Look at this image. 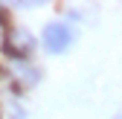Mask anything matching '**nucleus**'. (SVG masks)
I'll return each mask as SVG.
<instances>
[{"mask_svg": "<svg viewBox=\"0 0 122 119\" xmlns=\"http://www.w3.org/2000/svg\"><path fill=\"white\" fill-rule=\"evenodd\" d=\"M41 41H44V47H47L50 52H64L70 44H73V29L64 20H52V23L44 26Z\"/></svg>", "mask_w": 122, "mask_h": 119, "instance_id": "f257e3e1", "label": "nucleus"}, {"mask_svg": "<svg viewBox=\"0 0 122 119\" xmlns=\"http://www.w3.org/2000/svg\"><path fill=\"white\" fill-rule=\"evenodd\" d=\"M6 52L9 55H15V58H23V55H29L35 50V35L29 32V29H23V26H12L9 29V35H6Z\"/></svg>", "mask_w": 122, "mask_h": 119, "instance_id": "f03ea898", "label": "nucleus"}, {"mask_svg": "<svg viewBox=\"0 0 122 119\" xmlns=\"http://www.w3.org/2000/svg\"><path fill=\"white\" fill-rule=\"evenodd\" d=\"M113 119H122V116H113Z\"/></svg>", "mask_w": 122, "mask_h": 119, "instance_id": "7ed1b4c3", "label": "nucleus"}]
</instances>
